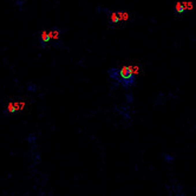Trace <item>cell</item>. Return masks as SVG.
<instances>
[{
    "label": "cell",
    "instance_id": "obj_1",
    "mask_svg": "<svg viewBox=\"0 0 196 196\" xmlns=\"http://www.w3.org/2000/svg\"><path fill=\"white\" fill-rule=\"evenodd\" d=\"M108 74L112 81L122 85L124 89H131L136 83V77L131 71L130 65H124L122 68H111L108 70Z\"/></svg>",
    "mask_w": 196,
    "mask_h": 196
},
{
    "label": "cell",
    "instance_id": "obj_2",
    "mask_svg": "<svg viewBox=\"0 0 196 196\" xmlns=\"http://www.w3.org/2000/svg\"><path fill=\"white\" fill-rule=\"evenodd\" d=\"M108 18H109V23L115 25L122 21H126L130 18V13L125 11H108Z\"/></svg>",
    "mask_w": 196,
    "mask_h": 196
},
{
    "label": "cell",
    "instance_id": "obj_3",
    "mask_svg": "<svg viewBox=\"0 0 196 196\" xmlns=\"http://www.w3.org/2000/svg\"><path fill=\"white\" fill-rule=\"evenodd\" d=\"M51 42V37H50V33L47 31H40L39 33V44H40V47L42 48H45L47 47V45L50 44Z\"/></svg>",
    "mask_w": 196,
    "mask_h": 196
},
{
    "label": "cell",
    "instance_id": "obj_4",
    "mask_svg": "<svg viewBox=\"0 0 196 196\" xmlns=\"http://www.w3.org/2000/svg\"><path fill=\"white\" fill-rule=\"evenodd\" d=\"M50 37H51V40L53 39V40L56 42H60L61 39V30L59 27H57V26H53L51 30H50Z\"/></svg>",
    "mask_w": 196,
    "mask_h": 196
},
{
    "label": "cell",
    "instance_id": "obj_5",
    "mask_svg": "<svg viewBox=\"0 0 196 196\" xmlns=\"http://www.w3.org/2000/svg\"><path fill=\"white\" fill-rule=\"evenodd\" d=\"M25 107V104L24 103H10L8 105H7V111L10 112V113H14L18 109H23Z\"/></svg>",
    "mask_w": 196,
    "mask_h": 196
},
{
    "label": "cell",
    "instance_id": "obj_6",
    "mask_svg": "<svg viewBox=\"0 0 196 196\" xmlns=\"http://www.w3.org/2000/svg\"><path fill=\"white\" fill-rule=\"evenodd\" d=\"M174 11H175L176 14H180V16L183 14V13H186V8H184V6H183L182 3H176L175 7H174Z\"/></svg>",
    "mask_w": 196,
    "mask_h": 196
},
{
    "label": "cell",
    "instance_id": "obj_7",
    "mask_svg": "<svg viewBox=\"0 0 196 196\" xmlns=\"http://www.w3.org/2000/svg\"><path fill=\"white\" fill-rule=\"evenodd\" d=\"M26 141H27L30 144H34L36 141H37V136H36L34 134H30V135L27 136V138H26Z\"/></svg>",
    "mask_w": 196,
    "mask_h": 196
},
{
    "label": "cell",
    "instance_id": "obj_8",
    "mask_svg": "<svg viewBox=\"0 0 196 196\" xmlns=\"http://www.w3.org/2000/svg\"><path fill=\"white\" fill-rule=\"evenodd\" d=\"M175 160V157L173 155H169V154H165L164 155V161H167V162H173Z\"/></svg>",
    "mask_w": 196,
    "mask_h": 196
},
{
    "label": "cell",
    "instance_id": "obj_9",
    "mask_svg": "<svg viewBox=\"0 0 196 196\" xmlns=\"http://www.w3.org/2000/svg\"><path fill=\"white\" fill-rule=\"evenodd\" d=\"M27 89H29L30 92H36V91H37V85H34V84H29Z\"/></svg>",
    "mask_w": 196,
    "mask_h": 196
},
{
    "label": "cell",
    "instance_id": "obj_10",
    "mask_svg": "<svg viewBox=\"0 0 196 196\" xmlns=\"http://www.w3.org/2000/svg\"><path fill=\"white\" fill-rule=\"evenodd\" d=\"M126 100L128 102H134V96H132V94H126Z\"/></svg>",
    "mask_w": 196,
    "mask_h": 196
},
{
    "label": "cell",
    "instance_id": "obj_11",
    "mask_svg": "<svg viewBox=\"0 0 196 196\" xmlns=\"http://www.w3.org/2000/svg\"><path fill=\"white\" fill-rule=\"evenodd\" d=\"M16 4H17L18 6H21L23 4H25V0H17V1H16Z\"/></svg>",
    "mask_w": 196,
    "mask_h": 196
}]
</instances>
